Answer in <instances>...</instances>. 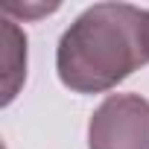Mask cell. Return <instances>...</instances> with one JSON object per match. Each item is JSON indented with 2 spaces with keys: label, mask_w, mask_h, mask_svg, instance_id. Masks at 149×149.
<instances>
[{
  "label": "cell",
  "mask_w": 149,
  "mask_h": 149,
  "mask_svg": "<svg viewBox=\"0 0 149 149\" xmlns=\"http://www.w3.org/2000/svg\"><path fill=\"white\" fill-rule=\"evenodd\" d=\"M149 61V12L129 3H97L58 41V79L79 94H102Z\"/></svg>",
  "instance_id": "1"
},
{
  "label": "cell",
  "mask_w": 149,
  "mask_h": 149,
  "mask_svg": "<svg viewBox=\"0 0 149 149\" xmlns=\"http://www.w3.org/2000/svg\"><path fill=\"white\" fill-rule=\"evenodd\" d=\"M91 149H149V102L134 94H111L91 117Z\"/></svg>",
  "instance_id": "2"
},
{
  "label": "cell",
  "mask_w": 149,
  "mask_h": 149,
  "mask_svg": "<svg viewBox=\"0 0 149 149\" xmlns=\"http://www.w3.org/2000/svg\"><path fill=\"white\" fill-rule=\"evenodd\" d=\"M3 79H6V94L3 102H9L26 73V38L18 32V26L12 21H3Z\"/></svg>",
  "instance_id": "3"
}]
</instances>
